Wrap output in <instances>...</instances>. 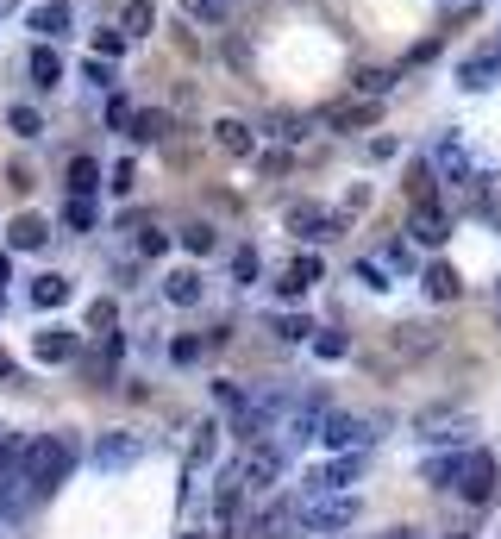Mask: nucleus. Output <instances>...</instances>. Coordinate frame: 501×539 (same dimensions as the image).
<instances>
[{
	"mask_svg": "<svg viewBox=\"0 0 501 539\" xmlns=\"http://www.w3.org/2000/svg\"><path fill=\"white\" fill-rule=\"evenodd\" d=\"M19 471L32 477L38 496H51V489H57V483H69V471H76V439H69V433L26 439V445H19Z\"/></svg>",
	"mask_w": 501,
	"mask_h": 539,
	"instance_id": "obj_1",
	"label": "nucleus"
},
{
	"mask_svg": "<svg viewBox=\"0 0 501 539\" xmlns=\"http://www.w3.org/2000/svg\"><path fill=\"white\" fill-rule=\"evenodd\" d=\"M357 521V496L332 489V496H295V533L301 539H332Z\"/></svg>",
	"mask_w": 501,
	"mask_h": 539,
	"instance_id": "obj_2",
	"label": "nucleus"
},
{
	"mask_svg": "<svg viewBox=\"0 0 501 539\" xmlns=\"http://www.w3.org/2000/svg\"><path fill=\"white\" fill-rule=\"evenodd\" d=\"M495 477H501V464H495V452H483V445L458 452V464H451V489H458L464 502H489L495 496Z\"/></svg>",
	"mask_w": 501,
	"mask_h": 539,
	"instance_id": "obj_3",
	"label": "nucleus"
},
{
	"mask_svg": "<svg viewBox=\"0 0 501 539\" xmlns=\"http://www.w3.org/2000/svg\"><path fill=\"white\" fill-rule=\"evenodd\" d=\"M282 408H289V402H282V395H270V389H257V395H238V402H232V427H238V439H270L276 433V420H282Z\"/></svg>",
	"mask_w": 501,
	"mask_h": 539,
	"instance_id": "obj_4",
	"label": "nucleus"
},
{
	"mask_svg": "<svg viewBox=\"0 0 501 539\" xmlns=\"http://www.w3.org/2000/svg\"><path fill=\"white\" fill-rule=\"evenodd\" d=\"M32 502H38V489L19 471V445H7V452H0V521H19Z\"/></svg>",
	"mask_w": 501,
	"mask_h": 539,
	"instance_id": "obj_5",
	"label": "nucleus"
},
{
	"mask_svg": "<svg viewBox=\"0 0 501 539\" xmlns=\"http://www.w3.org/2000/svg\"><path fill=\"white\" fill-rule=\"evenodd\" d=\"M282 464H289V452L276 439H251L245 458H238V477H245V489H270V483H282Z\"/></svg>",
	"mask_w": 501,
	"mask_h": 539,
	"instance_id": "obj_6",
	"label": "nucleus"
},
{
	"mask_svg": "<svg viewBox=\"0 0 501 539\" xmlns=\"http://www.w3.org/2000/svg\"><path fill=\"white\" fill-rule=\"evenodd\" d=\"M357 471H364V452H339L332 464H320V471H314V477L301 483V496H332V489L357 483Z\"/></svg>",
	"mask_w": 501,
	"mask_h": 539,
	"instance_id": "obj_7",
	"label": "nucleus"
},
{
	"mask_svg": "<svg viewBox=\"0 0 501 539\" xmlns=\"http://www.w3.org/2000/svg\"><path fill=\"white\" fill-rule=\"evenodd\" d=\"M320 439L332 445V452H364L376 433H370V420H357V414H326L320 420Z\"/></svg>",
	"mask_w": 501,
	"mask_h": 539,
	"instance_id": "obj_8",
	"label": "nucleus"
},
{
	"mask_svg": "<svg viewBox=\"0 0 501 539\" xmlns=\"http://www.w3.org/2000/svg\"><path fill=\"white\" fill-rule=\"evenodd\" d=\"M345 226V214H320L314 201H301V207H289V232L295 239H332V232Z\"/></svg>",
	"mask_w": 501,
	"mask_h": 539,
	"instance_id": "obj_9",
	"label": "nucleus"
},
{
	"mask_svg": "<svg viewBox=\"0 0 501 539\" xmlns=\"http://www.w3.org/2000/svg\"><path fill=\"white\" fill-rule=\"evenodd\" d=\"M238 502H245V477H238V464H226L220 483H213V521L232 527L238 521Z\"/></svg>",
	"mask_w": 501,
	"mask_h": 539,
	"instance_id": "obj_10",
	"label": "nucleus"
},
{
	"mask_svg": "<svg viewBox=\"0 0 501 539\" xmlns=\"http://www.w3.org/2000/svg\"><path fill=\"white\" fill-rule=\"evenodd\" d=\"M376 113H383V107L364 101V95H357V101H332L326 107V126L332 132H364V126H376Z\"/></svg>",
	"mask_w": 501,
	"mask_h": 539,
	"instance_id": "obj_11",
	"label": "nucleus"
},
{
	"mask_svg": "<svg viewBox=\"0 0 501 539\" xmlns=\"http://www.w3.org/2000/svg\"><path fill=\"white\" fill-rule=\"evenodd\" d=\"M439 176L451 182V189H476V163H470V151L458 145V138L439 145Z\"/></svg>",
	"mask_w": 501,
	"mask_h": 539,
	"instance_id": "obj_12",
	"label": "nucleus"
},
{
	"mask_svg": "<svg viewBox=\"0 0 501 539\" xmlns=\"http://www.w3.org/2000/svg\"><path fill=\"white\" fill-rule=\"evenodd\" d=\"M257 539H301L295 533V496H282V502H270L264 514H257V527H251Z\"/></svg>",
	"mask_w": 501,
	"mask_h": 539,
	"instance_id": "obj_13",
	"label": "nucleus"
},
{
	"mask_svg": "<svg viewBox=\"0 0 501 539\" xmlns=\"http://www.w3.org/2000/svg\"><path fill=\"white\" fill-rule=\"evenodd\" d=\"M138 452H145V439H138V433H113V439L94 445V464H101V471H119V464H132Z\"/></svg>",
	"mask_w": 501,
	"mask_h": 539,
	"instance_id": "obj_14",
	"label": "nucleus"
},
{
	"mask_svg": "<svg viewBox=\"0 0 501 539\" xmlns=\"http://www.w3.org/2000/svg\"><path fill=\"white\" fill-rule=\"evenodd\" d=\"M32 32L44 44H57L69 32V0H38V7H32Z\"/></svg>",
	"mask_w": 501,
	"mask_h": 539,
	"instance_id": "obj_15",
	"label": "nucleus"
},
{
	"mask_svg": "<svg viewBox=\"0 0 501 539\" xmlns=\"http://www.w3.org/2000/svg\"><path fill=\"white\" fill-rule=\"evenodd\" d=\"M32 351L44 364H63V358H76V333H69V326H44V333L32 339Z\"/></svg>",
	"mask_w": 501,
	"mask_h": 539,
	"instance_id": "obj_16",
	"label": "nucleus"
},
{
	"mask_svg": "<svg viewBox=\"0 0 501 539\" xmlns=\"http://www.w3.org/2000/svg\"><path fill=\"white\" fill-rule=\"evenodd\" d=\"M314 283H320V257H314V251H301L295 264L282 270V295H307Z\"/></svg>",
	"mask_w": 501,
	"mask_h": 539,
	"instance_id": "obj_17",
	"label": "nucleus"
},
{
	"mask_svg": "<svg viewBox=\"0 0 501 539\" xmlns=\"http://www.w3.org/2000/svg\"><path fill=\"white\" fill-rule=\"evenodd\" d=\"M213 138H220V151H232V157H257V132L245 120H220Z\"/></svg>",
	"mask_w": 501,
	"mask_h": 539,
	"instance_id": "obj_18",
	"label": "nucleus"
},
{
	"mask_svg": "<svg viewBox=\"0 0 501 539\" xmlns=\"http://www.w3.org/2000/svg\"><path fill=\"white\" fill-rule=\"evenodd\" d=\"M44 239H51V226H44L38 214H19V220L7 226V245H13V251H38Z\"/></svg>",
	"mask_w": 501,
	"mask_h": 539,
	"instance_id": "obj_19",
	"label": "nucleus"
},
{
	"mask_svg": "<svg viewBox=\"0 0 501 539\" xmlns=\"http://www.w3.org/2000/svg\"><path fill=\"white\" fill-rule=\"evenodd\" d=\"M26 69H32V82H38V88H57V82H63V57H57V44H38Z\"/></svg>",
	"mask_w": 501,
	"mask_h": 539,
	"instance_id": "obj_20",
	"label": "nucleus"
},
{
	"mask_svg": "<svg viewBox=\"0 0 501 539\" xmlns=\"http://www.w3.org/2000/svg\"><path fill=\"white\" fill-rule=\"evenodd\" d=\"M408 195H414V207H439V176H433V163H414V170H408Z\"/></svg>",
	"mask_w": 501,
	"mask_h": 539,
	"instance_id": "obj_21",
	"label": "nucleus"
},
{
	"mask_svg": "<svg viewBox=\"0 0 501 539\" xmlns=\"http://www.w3.org/2000/svg\"><path fill=\"white\" fill-rule=\"evenodd\" d=\"M163 295H170L176 308H195V301H201V276H195V270H176V276H163Z\"/></svg>",
	"mask_w": 501,
	"mask_h": 539,
	"instance_id": "obj_22",
	"label": "nucleus"
},
{
	"mask_svg": "<svg viewBox=\"0 0 501 539\" xmlns=\"http://www.w3.org/2000/svg\"><path fill=\"white\" fill-rule=\"evenodd\" d=\"M32 301H38V308H63V301H69V276H57V270H44L38 283H32Z\"/></svg>",
	"mask_w": 501,
	"mask_h": 539,
	"instance_id": "obj_23",
	"label": "nucleus"
},
{
	"mask_svg": "<svg viewBox=\"0 0 501 539\" xmlns=\"http://www.w3.org/2000/svg\"><path fill=\"white\" fill-rule=\"evenodd\" d=\"M94 189H101V163H94V157H76V163H69V195H94Z\"/></svg>",
	"mask_w": 501,
	"mask_h": 539,
	"instance_id": "obj_24",
	"label": "nucleus"
},
{
	"mask_svg": "<svg viewBox=\"0 0 501 539\" xmlns=\"http://www.w3.org/2000/svg\"><path fill=\"white\" fill-rule=\"evenodd\" d=\"M151 26H157V7H151V0H126V13H119V32L138 38V32H151Z\"/></svg>",
	"mask_w": 501,
	"mask_h": 539,
	"instance_id": "obj_25",
	"label": "nucleus"
},
{
	"mask_svg": "<svg viewBox=\"0 0 501 539\" xmlns=\"http://www.w3.org/2000/svg\"><path fill=\"white\" fill-rule=\"evenodd\" d=\"M458 76H464V88H495L501 82V57H470Z\"/></svg>",
	"mask_w": 501,
	"mask_h": 539,
	"instance_id": "obj_26",
	"label": "nucleus"
},
{
	"mask_svg": "<svg viewBox=\"0 0 501 539\" xmlns=\"http://www.w3.org/2000/svg\"><path fill=\"white\" fill-rule=\"evenodd\" d=\"M414 239L420 245H445V214L439 207H414Z\"/></svg>",
	"mask_w": 501,
	"mask_h": 539,
	"instance_id": "obj_27",
	"label": "nucleus"
},
{
	"mask_svg": "<svg viewBox=\"0 0 501 539\" xmlns=\"http://www.w3.org/2000/svg\"><path fill=\"white\" fill-rule=\"evenodd\" d=\"M458 270H451V264H433V270H426V295H433V301H458Z\"/></svg>",
	"mask_w": 501,
	"mask_h": 539,
	"instance_id": "obj_28",
	"label": "nucleus"
},
{
	"mask_svg": "<svg viewBox=\"0 0 501 539\" xmlns=\"http://www.w3.org/2000/svg\"><path fill=\"white\" fill-rule=\"evenodd\" d=\"M126 126H132L138 145H145V138H163V126H170V120H163V113H126Z\"/></svg>",
	"mask_w": 501,
	"mask_h": 539,
	"instance_id": "obj_29",
	"label": "nucleus"
},
{
	"mask_svg": "<svg viewBox=\"0 0 501 539\" xmlns=\"http://www.w3.org/2000/svg\"><path fill=\"white\" fill-rule=\"evenodd\" d=\"M182 251H195V257L220 251V232H213V226H188V232H182Z\"/></svg>",
	"mask_w": 501,
	"mask_h": 539,
	"instance_id": "obj_30",
	"label": "nucleus"
},
{
	"mask_svg": "<svg viewBox=\"0 0 501 539\" xmlns=\"http://www.w3.org/2000/svg\"><path fill=\"white\" fill-rule=\"evenodd\" d=\"M351 88H357L364 101H383V95H389V69H364V76H357Z\"/></svg>",
	"mask_w": 501,
	"mask_h": 539,
	"instance_id": "obj_31",
	"label": "nucleus"
},
{
	"mask_svg": "<svg viewBox=\"0 0 501 539\" xmlns=\"http://www.w3.org/2000/svg\"><path fill=\"white\" fill-rule=\"evenodd\" d=\"M307 339H314V351H320L326 364H339L345 351H351V345H345V333H307Z\"/></svg>",
	"mask_w": 501,
	"mask_h": 539,
	"instance_id": "obj_32",
	"label": "nucleus"
},
{
	"mask_svg": "<svg viewBox=\"0 0 501 539\" xmlns=\"http://www.w3.org/2000/svg\"><path fill=\"white\" fill-rule=\"evenodd\" d=\"M63 220H69V232H94V207H88V201L76 195V201L63 207Z\"/></svg>",
	"mask_w": 501,
	"mask_h": 539,
	"instance_id": "obj_33",
	"label": "nucleus"
},
{
	"mask_svg": "<svg viewBox=\"0 0 501 539\" xmlns=\"http://www.w3.org/2000/svg\"><path fill=\"white\" fill-rule=\"evenodd\" d=\"M119 51H126V32H94V57L101 63H113Z\"/></svg>",
	"mask_w": 501,
	"mask_h": 539,
	"instance_id": "obj_34",
	"label": "nucleus"
},
{
	"mask_svg": "<svg viewBox=\"0 0 501 539\" xmlns=\"http://www.w3.org/2000/svg\"><path fill=\"white\" fill-rule=\"evenodd\" d=\"M7 120H13V132H19V138H38V132H44V120H38V113H32V107H13V113H7Z\"/></svg>",
	"mask_w": 501,
	"mask_h": 539,
	"instance_id": "obj_35",
	"label": "nucleus"
},
{
	"mask_svg": "<svg viewBox=\"0 0 501 539\" xmlns=\"http://www.w3.org/2000/svg\"><path fill=\"white\" fill-rule=\"evenodd\" d=\"M276 333H282V339H307V333H314V320H307V314H282Z\"/></svg>",
	"mask_w": 501,
	"mask_h": 539,
	"instance_id": "obj_36",
	"label": "nucleus"
},
{
	"mask_svg": "<svg viewBox=\"0 0 501 539\" xmlns=\"http://www.w3.org/2000/svg\"><path fill=\"white\" fill-rule=\"evenodd\" d=\"M138 251H145V257H163V251H170V239H163L157 226H145V232H138Z\"/></svg>",
	"mask_w": 501,
	"mask_h": 539,
	"instance_id": "obj_37",
	"label": "nucleus"
},
{
	"mask_svg": "<svg viewBox=\"0 0 501 539\" xmlns=\"http://www.w3.org/2000/svg\"><path fill=\"white\" fill-rule=\"evenodd\" d=\"M232 276H238V283H257V251H238L232 257Z\"/></svg>",
	"mask_w": 501,
	"mask_h": 539,
	"instance_id": "obj_38",
	"label": "nucleus"
},
{
	"mask_svg": "<svg viewBox=\"0 0 501 539\" xmlns=\"http://www.w3.org/2000/svg\"><path fill=\"white\" fill-rule=\"evenodd\" d=\"M170 358H176V364H195V358H201V339H176Z\"/></svg>",
	"mask_w": 501,
	"mask_h": 539,
	"instance_id": "obj_39",
	"label": "nucleus"
},
{
	"mask_svg": "<svg viewBox=\"0 0 501 539\" xmlns=\"http://www.w3.org/2000/svg\"><path fill=\"white\" fill-rule=\"evenodd\" d=\"M188 13H201V19H226V0H188Z\"/></svg>",
	"mask_w": 501,
	"mask_h": 539,
	"instance_id": "obj_40",
	"label": "nucleus"
},
{
	"mask_svg": "<svg viewBox=\"0 0 501 539\" xmlns=\"http://www.w3.org/2000/svg\"><path fill=\"white\" fill-rule=\"evenodd\" d=\"M357 276H364L370 289H389V283H383V264H370V257H364V264H357Z\"/></svg>",
	"mask_w": 501,
	"mask_h": 539,
	"instance_id": "obj_41",
	"label": "nucleus"
},
{
	"mask_svg": "<svg viewBox=\"0 0 501 539\" xmlns=\"http://www.w3.org/2000/svg\"><path fill=\"white\" fill-rule=\"evenodd\" d=\"M88 82H94V88H107V82H113V63L94 57V63H88Z\"/></svg>",
	"mask_w": 501,
	"mask_h": 539,
	"instance_id": "obj_42",
	"label": "nucleus"
},
{
	"mask_svg": "<svg viewBox=\"0 0 501 539\" xmlns=\"http://www.w3.org/2000/svg\"><path fill=\"white\" fill-rule=\"evenodd\" d=\"M383 539H426V533H414V527H395V533H383Z\"/></svg>",
	"mask_w": 501,
	"mask_h": 539,
	"instance_id": "obj_43",
	"label": "nucleus"
},
{
	"mask_svg": "<svg viewBox=\"0 0 501 539\" xmlns=\"http://www.w3.org/2000/svg\"><path fill=\"white\" fill-rule=\"evenodd\" d=\"M7 445H19V439H13V433H7V427H0V452H7Z\"/></svg>",
	"mask_w": 501,
	"mask_h": 539,
	"instance_id": "obj_44",
	"label": "nucleus"
},
{
	"mask_svg": "<svg viewBox=\"0 0 501 539\" xmlns=\"http://www.w3.org/2000/svg\"><path fill=\"white\" fill-rule=\"evenodd\" d=\"M7 276H13V264H7V257H0V283H7Z\"/></svg>",
	"mask_w": 501,
	"mask_h": 539,
	"instance_id": "obj_45",
	"label": "nucleus"
},
{
	"mask_svg": "<svg viewBox=\"0 0 501 539\" xmlns=\"http://www.w3.org/2000/svg\"><path fill=\"white\" fill-rule=\"evenodd\" d=\"M7 370H13V364H7V351H0V377H7Z\"/></svg>",
	"mask_w": 501,
	"mask_h": 539,
	"instance_id": "obj_46",
	"label": "nucleus"
},
{
	"mask_svg": "<svg viewBox=\"0 0 501 539\" xmlns=\"http://www.w3.org/2000/svg\"><path fill=\"white\" fill-rule=\"evenodd\" d=\"M7 7H13V0H0V13H7Z\"/></svg>",
	"mask_w": 501,
	"mask_h": 539,
	"instance_id": "obj_47",
	"label": "nucleus"
},
{
	"mask_svg": "<svg viewBox=\"0 0 501 539\" xmlns=\"http://www.w3.org/2000/svg\"><path fill=\"white\" fill-rule=\"evenodd\" d=\"M332 539H345V533H332Z\"/></svg>",
	"mask_w": 501,
	"mask_h": 539,
	"instance_id": "obj_48",
	"label": "nucleus"
},
{
	"mask_svg": "<svg viewBox=\"0 0 501 539\" xmlns=\"http://www.w3.org/2000/svg\"><path fill=\"white\" fill-rule=\"evenodd\" d=\"M495 295H501V283H495Z\"/></svg>",
	"mask_w": 501,
	"mask_h": 539,
	"instance_id": "obj_49",
	"label": "nucleus"
}]
</instances>
